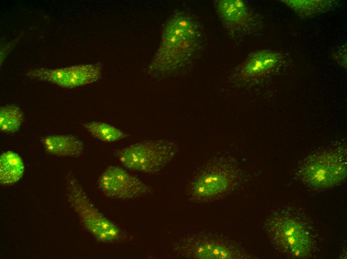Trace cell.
<instances>
[{
  "label": "cell",
  "mask_w": 347,
  "mask_h": 259,
  "mask_svg": "<svg viewBox=\"0 0 347 259\" xmlns=\"http://www.w3.org/2000/svg\"><path fill=\"white\" fill-rule=\"evenodd\" d=\"M199 22L189 13L178 11L167 21L160 46L148 67L156 75L173 73L194 59L203 45Z\"/></svg>",
  "instance_id": "6da1fadb"
},
{
  "label": "cell",
  "mask_w": 347,
  "mask_h": 259,
  "mask_svg": "<svg viewBox=\"0 0 347 259\" xmlns=\"http://www.w3.org/2000/svg\"><path fill=\"white\" fill-rule=\"evenodd\" d=\"M66 197L84 228L98 241L106 243L123 241L125 233L106 218L92 204L79 181L69 173L65 176Z\"/></svg>",
  "instance_id": "3957f363"
},
{
  "label": "cell",
  "mask_w": 347,
  "mask_h": 259,
  "mask_svg": "<svg viewBox=\"0 0 347 259\" xmlns=\"http://www.w3.org/2000/svg\"><path fill=\"white\" fill-rule=\"evenodd\" d=\"M236 168L225 159L208 164L192 180L188 195L196 203L212 201L227 194L235 185Z\"/></svg>",
  "instance_id": "52a82bcc"
},
{
  "label": "cell",
  "mask_w": 347,
  "mask_h": 259,
  "mask_svg": "<svg viewBox=\"0 0 347 259\" xmlns=\"http://www.w3.org/2000/svg\"><path fill=\"white\" fill-rule=\"evenodd\" d=\"M279 57L274 52L262 50L253 54L245 62L243 74L248 77L255 76L263 74L275 66Z\"/></svg>",
  "instance_id": "4fadbf2b"
},
{
  "label": "cell",
  "mask_w": 347,
  "mask_h": 259,
  "mask_svg": "<svg viewBox=\"0 0 347 259\" xmlns=\"http://www.w3.org/2000/svg\"><path fill=\"white\" fill-rule=\"evenodd\" d=\"M97 186L109 198L117 200H134L148 196L153 189L135 175L120 167L111 166L101 174Z\"/></svg>",
  "instance_id": "ba28073f"
},
{
  "label": "cell",
  "mask_w": 347,
  "mask_h": 259,
  "mask_svg": "<svg viewBox=\"0 0 347 259\" xmlns=\"http://www.w3.org/2000/svg\"><path fill=\"white\" fill-rule=\"evenodd\" d=\"M215 3L220 20L225 29L231 34L249 19L248 8L241 0H220Z\"/></svg>",
  "instance_id": "30bf717a"
},
{
  "label": "cell",
  "mask_w": 347,
  "mask_h": 259,
  "mask_svg": "<svg viewBox=\"0 0 347 259\" xmlns=\"http://www.w3.org/2000/svg\"><path fill=\"white\" fill-rule=\"evenodd\" d=\"M264 229L274 248L290 259L312 257L318 249L317 231L301 209L286 206L272 210Z\"/></svg>",
  "instance_id": "7a4b0ae2"
},
{
  "label": "cell",
  "mask_w": 347,
  "mask_h": 259,
  "mask_svg": "<svg viewBox=\"0 0 347 259\" xmlns=\"http://www.w3.org/2000/svg\"><path fill=\"white\" fill-rule=\"evenodd\" d=\"M24 170L23 161L17 153L8 151L0 157V182L2 185H11L17 182Z\"/></svg>",
  "instance_id": "7c38bea8"
},
{
  "label": "cell",
  "mask_w": 347,
  "mask_h": 259,
  "mask_svg": "<svg viewBox=\"0 0 347 259\" xmlns=\"http://www.w3.org/2000/svg\"><path fill=\"white\" fill-rule=\"evenodd\" d=\"M40 142L47 153L59 156L77 157L84 149L82 140L69 134L44 135L41 137Z\"/></svg>",
  "instance_id": "8fae6325"
},
{
  "label": "cell",
  "mask_w": 347,
  "mask_h": 259,
  "mask_svg": "<svg viewBox=\"0 0 347 259\" xmlns=\"http://www.w3.org/2000/svg\"><path fill=\"white\" fill-rule=\"evenodd\" d=\"M24 120L21 109L14 105H7L0 109V129L4 133L18 131Z\"/></svg>",
  "instance_id": "9a60e30c"
},
{
  "label": "cell",
  "mask_w": 347,
  "mask_h": 259,
  "mask_svg": "<svg viewBox=\"0 0 347 259\" xmlns=\"http://www.w3.org/2000/svg\"><path fill=\"white\" fill-rule=\"evenodd\" d=\"M102 73V65L98 63L57 69L36 68L29 70L26 75L31 80L73 88L97 81Z\"/></svg>",
  "instance_id": "9c48e42d"
},
{
  "label": "cell",
  "mask_w": 347,
  "mask_h": 259,
  "mask_svg": "<svg viewBox=\"0 0 347 259\" xmlns=\"http://www.w3.org/2000/svg\"><path fill=\"white\" fill-rule=\"evenodd\" d=\"M178 145L174 141L145 140L116 150L114 155L125 168L149 174L158 172L175 157Z\"/></svg>",
  "instance_id": "8992f818"
},
{
  "label": "cell",
  "mask_w": 347,
  "mask_h": 259,
  "mask_svg": "<svg viewBox=\"0 0 347 259\" xmlns=\"http://www.w3.org/2000/svg\"><path fill=\"white\" fill-rule=\"evenodd\" d=\"M347 165L346 149L326 148L305 159L299 168V177L305 185L313 189L333 188L345 180Z\"/></svg>",
  "instance_id": "277c9868"
},
{
  "label": "cell",
  "mask_w": 347,
  "mask_h": 259,
  "mask_svg": "<svg viewBox=\"0 0 347 259\" xmlns=\"http://www.w3.org/2000/svg\"><path fill=\"white\" fill-rule=\"evenodd\" d=\"M177 258L201 259H247L249 257L235 242L211 232L189 233L179 237L172 244Z\"/></svg>",
  "instance_id": "5b68a950"
},
{
  "label": "cell",
  "mask_w": 347,
  "mask_h": 259,
  "mask_svg": "<svg viewBox=\"0 0 347 259\" xmlns=\"http://www.w3.org/2000/svg\"><path fill=\"white\" fill-rule=\"evenodd\" d=\"M83 126L93 137L103 142H115L129 136L120 129L103 122H90L83 124Z\"/></svg>",
  "instance_id": "5bb4252c"
}]
</instances>
